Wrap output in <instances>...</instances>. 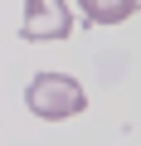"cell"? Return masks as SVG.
<instances>
[{"label":"cell","instance_id":"obj_1","mask_svg":"<svg viewBox=\"0 0 141 146\" xmlns=\"http://www.w3.org/2000/svg\"><path fill=\"white\" fill-rule=\"evenodd\" d=\"M24 102H29L34 117L63 122V117H78L88 107V93L68 78V73H39V78H29V88H24Z\"/></svg>","mask_w":141,"mask_h":146},{"label":"cell","instance_id":"obj_2","mask_svg":"<svg viewBox=\"0 0 141 146\" xmlns=\"http://www.w3.org/2000/svg\"><path fill=\"white\" fill-rule=\"evenodd\" d=\"M68 29H73V15L63 0H24V25H20L24 39H63Z\"/></svg>","mask_w":141,"mask_h":146},{"label":"cell","instance_id":"obj_3","mask_svg":"<svg viewBox=\"0 0 141 146\" xmlns=\"http://www.w3.org/2000/svg\"><path fill=\"white\" fill-rule=\"evenodd\" d=\"M78 5H83V15L93 25H122L126 15L141 10V0H78Z\"/></svg>","mask_w":141,"mask_h":146}]
</instances>
